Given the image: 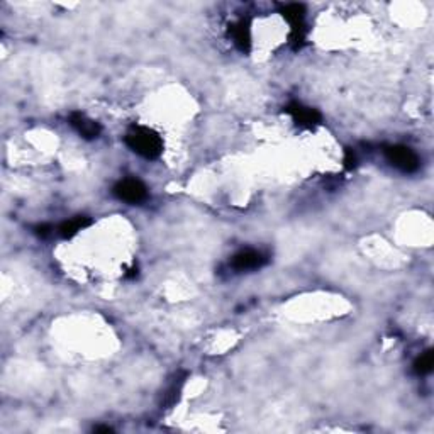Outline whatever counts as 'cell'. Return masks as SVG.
<instances>
[{"mask_svg":"<svg viewBox=\"0 0 434 434\" xmlns=\"http://www.w3.org/2000/svg\"><path fill=\"white\" fill-rule=\"evenodd\" d=\"M229 32H231V38H232V41H235V45L238 46L239 50L248 51V48H250V41H251L250 25H248V23H244V21H238V23L231 25Z\"/></svg>","mask_w":434,"mask_h":434,"instance_id":"52a82bcc","label":"cell"},{"mask_svg":"<svg viewBox=\"0 0 434 434\" xmlns=\"http://www.w3.org/2000/svg\"><path fill=\"white\" fill-rule=\"evenodd\" d=\"M385 158L393 169L402 171V173H415L419 166H421V160H419L417 153L409 146L404 144L387 146Z\"/></svg>","mask_w":434,"mask_h":434,"instance_id":"7a4b0ae2","label":"cell"},{"mask_svg":"<svg viewBox=\"0 0 434 434\" xmlns=\"http://www.w3.org/2000/svg\"><path fill=\"white\" fill-rule=\"evenodd\" d=\"M89 224H90L89 217H85V216L73 217V219H70V221H65L63 224L58 228V235H60L61 238H73L76 232H80L83 228H87Z\"/></svg>","mask_w":434,"mask_h":434,"instance_id":"ba28073f","label":"cell"},{"mask_svg":"<svg viewBox=\"0 0 434 434\" xmlns=\"http://www.w3.org/2000/svg\"><path fill=\"white\" fill-rule=\"evenodd\" d=\"M433 363H434L433 351L422 353V355L419 356V358L415 360V363H414L415 373H419V375H428L429 371L433 370Z\"/></svg>","mask_w":434,"mask_h":434,"instance_id":"9c48e42d","label":"cell"},{"mask_svg":"<svg viewBox=\"0 0 434 434\" xmlns=\"http://www.w3.org/2000/svg\"><path fill=\"white\" fill-rule=\"evenodd\" d=\"M285 112L294 119V122L299 124L301 127H314L321 122V114L316 109L305 107V105L299 104V102L287 105Z\"/></svg>","mask_w":434,"mask_h":434,"instance_id":"5b68a950","label":"cell"},{"mask_svg":"<svg viewBox=\"0 0 434 434\" xmlns=\"http://www.w3.org/2000/svg\"><path fill=\"white\" fill-rule=\"evenodd\" d=\"M51 231H53V228H51V226H48V224H39L34 228L36 235L43 236V238H46V236H48Z\"/></svg>","mask_w":434,"mask_h":434,"instance_id":"30bf717a","label":"cell"},{"mask_svg":"<svg viewBox=\"0 0 434 434\" xmlns=\"http://www.w3.org/2000/svg\"><path fill=\"white\" fill-rule=\"evenodd\" d=\"M70 124L73 129H75L80 136L85 138V140H96V138L100 136V133H102L100 124H98L97 121H94V119L87 118V116L82 114V112H75V114H72Z\"/></svg>","mask_w":434,"mask_h":434,"instance_id":"8992f818","label":"cell"},{"mask_svg":"<svg viewBox=\"0 0 434 434\" xmlns=\"http://www.w3.org/2000/svg\"><path fill=\"white\" fill-rule=\"evenodd\" d=\"M126 144L131 151L146 160H156L163 153V140L160 134L144 126H134L126 134Z\"/></svg>","mask_w":434,"mask_h":434,"instance_id":"6da1fadb","label":"cell"},{"mask_svg":"<svg viewBox=\"0 0 434 434\" xmlns=\"http://www.w3.org/2000/svg\"><path fill=\"white\" fill-rule=\"evenodd\" d=\"M114 195L127 204H140L148 197V188L138 178H124L114 187Z\"/></svg>","mask_w":434,"mask_h":434,"instance_id":"3957f363","label":"cell"},{"mask_svg":"<svg viewBox=\"0 0 434 434\" xmlns=\"http://www.w3.org/2000/svg\"><path fill=\"white\" fill-rule=\"evenodd\" d=\"M266 263H268V254L260 250L248 248V250H241L239 253H236L229 261V266L236 272H248V270L261 268Z\"/></svg>","mask_w":434,"mask_h":434,"instance_id":"277c9868","label":"cell"}]
</instances>
